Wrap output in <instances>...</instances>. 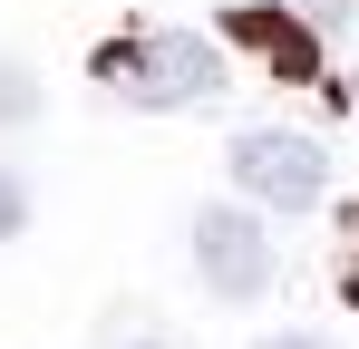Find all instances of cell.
Masks as SVG:
<instances>
[{"label":"cell","instance_id":"obj_4","mask_svg":"<svg viewBox=\"0 0 359 349\" xmlns=\"http://www.w3.org/2000/svg\"><path fill=\"white\" fill-rule=\"evenodd\" d=\"M233 39L252 58H272L282 78H311V68H320V20H301V10H282V0H252V10L233 0Z\"/></svg>","mask_w":359,"mask_h":349},{"label":"cell","instance_id":"obj_9","mask_svg":"<svg viewBox=\"0 0 359 349\" xmlns=\"http://www.w3.org/2000/svg\"><path fill=\"white\" fill-rule=\"evenodd\" d=\"M262 349H330V340H320V330H272Z\"/></svg>","mask_w":359,"mask_h":349},{"label":"cell","instance_id":"obj_8","mask_svg":"<svg viewBox=\"0 0 359 349\" xmlns=\"http://www.w3.org/2000/svg\"><path fill=\"white\" fill-rule=\"evenodd\" d=\"M282 10H301V20H320V29H330V20H340L350 0H282Z\"/></svg>","mask_w":359,"mask_h":349},{"label":"cell","instance_id":"obj_7","mask_svg":"<svg viewBox=\"0 0 359 349\" xmlns=\"http://www.w3.org/2000/svg\"><path fill=\"white\" fill-rule=\"evenodd\" d=\"M340 291L359 301V204H350V233H340Z\"/></svg>","mask_w":359,"mask_h":349},{"label":"cell","instance_id":"obj_6","mask_svg":"<svg viewBox=\"0 0 359 349\" xmlns=\"http://www.w3.org/2000/svg\"><path fill=\"white\" fill-rule=\"evenodd\" d=\"M20 224H29V194H20V174L0 165V242H10V233H20Z\"/></svg>","mask_w":359,"mask_h":349},{"label":"cell","instance_id":"obj_5","mask_svg":"<svg viewBox=\"0 0 359 349\" xmlns=\"http://www.w3.org/2000/svg\"><path fill=\"white\" fill-rule=\"evenodd\" d=\"M29 116H39V78L20 58H0V126H29Z\"/></svg>","mask_w":359,"mask_h":349},{"label":"cell","instance_id":"obj_3","mask_svg":"<svg viewBox=\"0 0 359 349\" xmlns=\"http://www.w3.org/2000/svg\"><path fill=\"white\" fill-rule=\"evenodd\" d=\"M194 272H204L214 301H262V291H272V233L252 224L243 204L194 214Z\"/></svg>","mask_w":359,"mask_h":349},{"label":"cell","instance_id":"obj_1","mask_svg":"<svg viewBox=\"0 0 359 349\" xmlns=\"http://www.w3.org/2000/svg\"><path fill=\"white\" fill-rule=\"evenodd\" d=\"M97 78L126 88L136 107H204L224 88V58H214V39H194V29H136V39H117V49L97 58Z\"/></svg>","mask_w":359,"mask_h":349},{"label":"cell","instance_id":"obj_2","mask_svg":"<svg viewBox=\"0 0 359 349\" xmlns=\"http://www.w3.org/2000/svg\"><path fill=\"white\" fill-rule=\"evenodd\" d=\"M233 174H243V194H252V204H272V214H311V204H320V184H330L320 146L292 136V126H243V136H233Z\"/></svg>","mask_w":359,"mask_h":349},{"label":"cell","instance_id":"obj_10","mask_svg":"<svg viewBox=\"0 0 359 349\" xmlns=\"http://www.w3.org/2000/svg\"><path fill=\"white\" fill-rule=\"evenodd\" d=\"M126 349H165V340H126Z\"/></svg>","mask_w":359,"mask_h":349}]
</instances>
